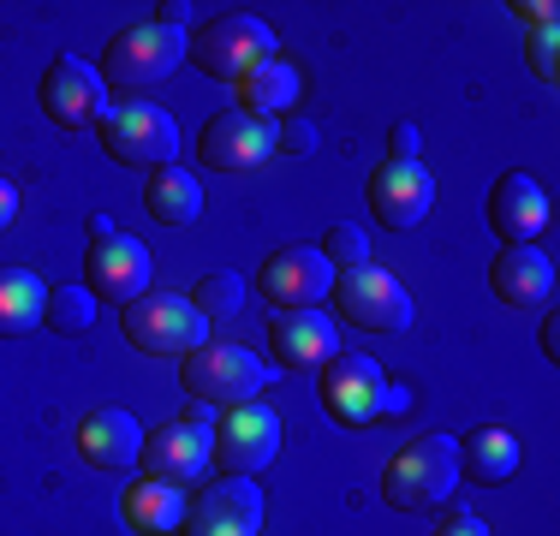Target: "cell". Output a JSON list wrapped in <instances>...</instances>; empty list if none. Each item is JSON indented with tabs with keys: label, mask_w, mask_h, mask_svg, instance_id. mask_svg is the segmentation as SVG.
<instances>
[{
	"label": "cell",
	"mask_w": 560,
	"mask_h": 536,
	"mask_svg": "<svg viewBox=\"0 0 560 536\" xmlns=\"http://www.w3.org/2000/svg\"><path fill=\"white\" fill-rule=\"evenodd\" d=\"M459 489V441L453 435H411L382 471V501L399 513H430Z\"/></svg>",
	"instance_id": "cell-1"
},
{
	"label": "cell",
	"mask_w": 560,
	"mask_h": 536,
	"mask_svg": "<svg viewBox=\"0 0 560 536\" xmlns=\"http://www.w3.org/2000/svg\"><path fill=\"white\" fill-rule=\"evenodd\" d=\"M179 382H185V394H197L203 406L226 411V406H245V399L262 394L269 364H262L250 346H238V340H203L197 352H185Z\"/></svg>",
	"instance_id": "cell-2"
},
{
	"label": "cell",
	"mask_w": 560,
	"mask_h": 536,
	"mask_svg": "<svg viewBox=\"0 0 560 536\" xmlns=\"http://www.w3.org/2000/svg\"><path fill=\"white\" fill-rule=\"evenodd\" d=\"M185 54H191L197 72L238 84V78L257 72L262 60H275V31L262 19H250V12H221V19H209L203 31L185 43Z\"/></svg>",
	"instance_id": "cell-3"
},
{
	"label": "cell",
	"mask_w": 560,
	"mask_h": 536,
	"mask_svg": "<svg viewBox=\"0 0 560 536\" xmlns=\"http://www.w3.org/2000/svg\"><path fill=\"white\" fill-rule=\"evenodd\" d=\"M126 340L150 358H185L209 340V322L197 316V304L185 292H143L126 304Z\"/></svg>",
	"instance_id": "cell-4"
},
{
	"label": "cell",
	"mask_w": 560,
	"mask_h": 536,
	"mask_svg": "<svg viewBox=\"0 0 560 536\" xmlns=\"http://www.w3.org/2000/svg\"><path fill=\"white\" fill-rule=\"evenodd\" d=\"M185 60V31H173V24L150 19V24H131V31H119L108 54H102V84H119V90H143V84H162V78L179 72Z\"/></svg>",
	"instance_id": "cell-5"
},
{
	"label": "cell",
	"mask_w": 560,
	"mask_h": 536,
	"mask_svg": "<svg viewBox=\"0 0 560 536\" xmlns=\"http://www.w3.org/2000/svg\"><path fill=\"white\" fill-rule=\"evenodd\" d=\"M102 150L114 161H126V167H167L179 155V126L155 102H119L102 119Z\"/></svg>",
	"instance_id": "cell-6"
},
{
	"label": "cell",
	"mask_w": 560,
	"mask_h": 536,
	"mask_svg": "<svg viewBox=\"0 0 560 536\" xmlns=\"http://www.w3.org/2000/svg\"><path fill=\"white\" fill-rule=\"evenodd\" d=\"M43 107L66 131H102V119L114 114L108 84H102V72L84 60V54H60V60L43 72Z\"/></svg>",
	"instance_id": "cell-7"
},
{
	"label": "cell",
	"mask_w": 560,
	"mask_h": 536,
	"mask_svg": "<svg viewBox=\"0 0 560 536\" xmlns=\"http://www.w3.org/2000/svg\"><path fill=\"white\" fill-rule=\"evenodd\" d=\"M335 304H340L346 322H358V328H370V334L411 328V292L399 287L388 268H376V263L346 268V275L335 280Z\"/></svg>",
	"instance_id": "cell-8"
},
{
	"label": "cell",
	"mask_w": 560,
	"mask_h": 536,
	"mask_svg": "<svg viewBox=\"0 0 560 536\" xmlns=\"http://www.w3.org/2000/svg\"><path fill=\"white\" fill-rule=\"evenodd\" d=\"M280 453V418L262 399H245V406H226L215 423V465L221 477H257Z\"/></svg>",
	"instance_id": "cell-9"
},
{
	"label": "cell",
	"mask_w": 560,
	"mask_h": 536,
	"mask_svg": "<svg viewBox=\"0 0 560 536\" xmlns=\"http://www.w3.org/2000/svg\"><path fill=\"white\" fill-rule=\"evenodd\" d=\"M143 477H155V482H197L215 465V429L209 423H191V418H173L162 429H150L143 435Z\"/></svg>",
	"instance_id": "cell-10"
},
{
	"label": "cell",
	"mask_w": 560,
	"mask_h": 536,
	"mask_svg": "<svg viewBox=\"0 0 560 536\" xmlns=\"http://www.w3.org/2000/svg\"><path fill=\"white\" fill-rule=\"evenodd\" d=\"M197 155H203V167H215V173L262 167V161L275 155V126L257 119V114H245V107H221V114L203 126V138H197Z\"/></svg>",
	"instance_id": "cell-11"
},
{
	"label": "cell",
	"mask_w": 560,
	"mask_h": 536,
	"mask_svg": "<svg viewBox=\"0 0 560 536\" xmlns=\"http://www.w3.org/2000/svg\"><path fill=\"white\" fill-rule=\"evenodd\" d=\"M370 209H376L382 226L394 233H411L418 221H430L435 209V173L423 161H382L370 173Z\"/></svg>",
	"instance_id": "cell-12"
},
{
	"label": "cell",
	"mask_w": 560,
	"mask_h": 536,
	"mask_svg": "<svg viewBox=\"0 0 560 536\" xmlns=\"http://www.w3.org/2000/svg\"><path fill=\"white\" fill-rule=\"evenodd\" d=\"M185 536H257L262 531V489L250 477H221L185 506Z\"/></svg>",
	"instance_id": "cell-13"
},
{
	"label": "cell",
	"mask_w": 560,
	"mask_h": 536,
	"mask_svg": "<svg viewBox=\"0 0 560 536\" xmlns=\"http://www.w3.org/2000/svg\"><path fill=\"white\" fill-rule=\"evenodd\" d=\"M382 387H388V375L370 364V358H358V352H335L323 364V406H328V418H340L352 429H364V423L382 418Z\"/></svg>",
	"instance_id": "cell-14"
},
{
	"label": "cell",
	"mask_w": 560,
	"mask_h": 536,
	"mask_svg": "<svg viewBox=\"0 0 560 536\" xmlns=\"http://www.w3.org/2000/svg\"><path fill=\"white\" fill-rule=\"evenodd\" d=\"M257 280H262V299H275L280 311H311L316 299H328L335 268H328V257L316 245H287L262 263Z\"/></svg>",
	"instance_id": "cell-15"
},
{
	"label": "cell",
	"mask_w": 560,
	"mask_h": 536,
	"mask_svg": "<svg viewBox=\"0 0 560 536\" xmlns=\"http://www.w3.org/2000/svg\"><path fill=\"white\" fill-rule=\"evenodd\" d=\"M489 226H495L506 245H537L549 233V191L525 167L501 173L495 191H489Z\"/></svg>",
	"instance_id": "cell-16"
},
{
	"label": "cell",
	"mask_w": 560,
	"mask_h": 536,
	"mask_svg": "<svg viewBox=\"0 0 560 536\" xmlns=\"http://www.w3.org/2000/svg\"><path fill=\"white\" fill-rule=\"evenodd\" d=\"M84 275H90V292H96V299L131 304V299L150 292V245L131 238V233H114V238H102V245H90Z\"/></svg>",
	"instance_id": "cell-17"
},
{
	"label": "cell",
	"mask_w": 560,
	"mask_h": 536,
	"mask_svg": "<svg viewBox=\"0 0 560 536\" xmlns=\"http://www.w3.org/2000/svg\"><path fill=\"white\" fill-rule=\"evenodd\" d=\"M269 346H275L280 370H323L340 352V334L323 311H275Z\"/></svg>",
	"instance_id": "cell-18"
},
{
	"label": "cell",
	"mask_w": 560,
	"mask_h": 536,
	"mask_svg": "<svg viewBox=\"0 0 560 536\" xmlns=\"http://www.w3.org/2000/svg\"><path fill=\"white\" fill-rule=\"evenodd\" d=\"M78 453H84L96 471H126V465H138V453H143V429H138L131 411L102 406V411L84 418V429H78Z\"/></svg>",
	"instance_id": "cell-19"
},
{
	"label": "cell",
	"mask_w": 560,
	"mask_h": 536,
	"mask_svg": "<svg viewBox=\"0 0 560 536\" xmlns=\"http://www.w3.org/2000/svg\"><path fill=\"white\" fill-rule=\"evenodd\" d=\"M489 287H495L501 304H542L555 299V263L549 250L537 245H506L495 268H489Z\"/></svg>",
	"instance_id": "cell-20"
},
{
	"label": "cell",
	"mask_w": 560,
	"mask_h": 536,
	"mask_svg": "<svg viewBox=\"0 0 560 536\" xmlns=\"http://www.w3.org/2000/svg\"><path fill=\"white\" fill-rule=\"evenodd\" d=\"M185 489L179 482H155V477H138L126 494H119V513H126V525L138 536H173L185 525Z\"/></svg>",
	"instance_id": "cell-21"
},
{
	"label": "cell",
	"mask_w": 560,
	"mask_h": 536,
	"mask_svg": "<svg viewBox=\"0 0 560 536\" xmlns=\"http://www.w3.org/2000/svg\"><path fill=\"white\" fill-rule=\"evenodd\" d=\"M518 459H525V447L501 423H483L459 441V477H471V482H506L518 471Z\"/></svg>",
	"instance_id": "cell-22"
},
{
	"label": "cell",
	"mask_w": 560,
	"mask_h": 536,
	"mask_svg": "<svg viewBox=\"0 0 560 536\" xmlns=\"http://www.w3.org/2000/svg\"><path fill=\"white\" fill-rule=\"evenodd\" d=\"M143 203L162 226H191L203 214V185L191 179V167L167 161V167H150V185H143Z\"/></svg>",
	"instance_id": "cell-23"
},
{
	"label": "cell",
	"mask_w": 560,
	"mask_h": 536,
	"mask_svg": "<svg viewBox=\"0 0 560 536\" xmlns=\"http://www.w3.org/2000/svg\"><path fill=\"white\" fill-rule=\"evenodd\" d=\"M292 102H299V72H292L287 60H262L257 72L238 78V107L257 114V119H269V126H275V114L287 119Z\"/></svg>",
	"instance_id": "cell-24"
},
{
	"label": "cell",
	"mask_w": 560,
	"mask_h": 536,
	"mask_svg": "<svg viewBox=\"0 0 560 536\" xmlns=\"http://www.w3.org/2000/svg\"><path fill=\"white\" fill-rule=\"evenodd\" d=\"M48 311V287L31 268H0V340H19L31 334Z\"/></svg>",
	"instance_id": "cell-25"
},
{
	"label": "cell",
	"mask_w": 560,
	"mask_h": 536,
	"mask_svg": "<svg viewBox=\"0 0 560 536\" xmlns=\"http://www.w3.org/2000/svg\"><path fill=\"white\" fill-rule=\"evenodd\" d=\"M96 292L90 287H55L48 292V311H43V322L60 334V340H78V334H90L96 328Z\"/></svg>",
	"instance_id": "cell-26"
},
{
	"label": "cell",
	"mask_w": 560,
	"mask_h": 536,
	"mask_svg": "<svg viewBox=\"0 0 560 536\" xmlns=\"http://www.w3.org/2000/svg\"><path fill=\"white\" fill-rule=\"evenodd\" d=\"M191 304H197L203 322H226V316L245 311V280H238L233 268H215V275H203L191 287Z\"/></svg>",
	"instance_id": "cell-27"
},
{
	"label": "cell",
	"mask_w": 560,
	"mask_h": 536,
	"mask_svg": "<svg viewBox=\"0 0 560 536\" xmlns=\"http://www.w3.org/2000/svg\"><path fill=\"white\" fill-rule=\"evenodd\" d=\"M316 250H323L328 268H340V275H346V268H364L370 263V238H364V226H352V221H335Z\"/></svg>",
	"instance_id": "cell-28"
},
{
	"label": "cell",
	"mask_w": 560,
	"mask_h": 536,
	"mask_svg": "<svg viewBox=\"0 0 560 536\" xmlns=\"http://www.w3.org/2000/svg\"><path fill=\"white\" fill-rule=\"evenodd\" d=\"M530 72L542 78V84H555L560 66H555V24L549 31H530Z\"/></svg>",
	"instance_id": "cell-29"
},
{
	"label": "cell",
	"mask_w": 560,
	"mask_h": 536,
	"mask_svg": "<svg viewBox=\"0 0 560 536\" xmlns=\"http://www.w3.org/2000/svg\"><path fill=\"white\" fill-rule=\"evenodd\" d=\"M275 143H287L292 155H311L316 150V126H311V119H299V114H287V119H280V131H275Z\"/></svg>",
	"instance_id": "cell-30"
},
{
	"label": "cell",
	"mask_w": 560,
	"mask_h": 536,
	"mask_svg": "<svg viewBox=\"0 0 560 536\" xmlns=\"http://www.w3.org/2000/svg\"><path fill=\"white\" fill-rule=\"evenodd\" d=\"M418 155H423V131L411 126V119H399L388 131V161H418Z\"/></svg>",
	"instance_id": "cell-31"
},
{
	"label": "cell",
	"mask_w": 560,
	"mask_h": 536,
	"mask_svg": "<svg viewBox=\"0 0 560 536\" xmlns=\"http://www.w3.org/2000/svg\"><path fill=\"white\" fill-rule=\"evenodd\" d=\"M435 536H489V525H483L477 513H453V518H447V525L435 531Z\"/></svg>",
	"instance_id": "cell-32"
},
{
	"label": "cell",
	"mask_w": 560,
	"mask_h": 536,
	"mask_svg": "<svg viewBox=\"0 0 560 536\" xmlns=\"http://www.w3.org/2000/svg\"><path fill=\"white\" fill-rule=\"evenodd\" d=\"M518 19H525L530 24V31H549V24H555V7H549V0H530V7H525V0H518Z\"/></svg>",
	"instance_id": "cell-33"
},
{
	"label": "cell",
	"mask_w": 560,
	"mask_h": 536,
	"mask_svg": "<svg viewBox=\"0 0 560 536\" xmlns=\"http://www.w3.org/2000/svg\"><path fill=\"white\" fill-rule=\"evenodd\" d=\"M406 406H411V394H406L399 382H388V387H382V418H399Z\"/></svg>",
	"instance_id": "cell-34"
},
{
	"label": "cell",
	"mask_w": 560,
	"mask_h": 536,
	"mask_svg": "<svg viewBox=\"0 0 560 536\" xmlns=\"http://www.w3.org/2000/svg\"><path fill=\"white\" fill-rule=\"evenodd\" d=\"M12 221H19V191H12L7 179H0V233H7Z\"/></svg>",
	"instance_id": "cell-35"
},
{
	"label": "cell",
	"mask_w": 560,
	"mask_h": 536,
	"mask_svg": "<svg viewBox=\"0 0 560 536\" xmlns=\"http://www.w3.org/2000/svg\"><path fill=\"white\" fill-rule=\"evenodd\" d=\"M542 352L560 358V316H542Z\"/></svg>",
	"instance_id": "cell-36"
},
{
	"label": "cell",
	"mask_w": 560,
	"mask_h": 536,
	"mask_svg": "<svg viewBox=\"0 0 560 536\" xmlns=\"http://www.w3.org/2000/svg\"><path fill=\"white\" fill-rule=\"evenodd\" d=\"M119 226L108 221V214H90V245H102V238H114Z\"/></svg>",
	"instance_id": "cell-37"
}]
</instances>
